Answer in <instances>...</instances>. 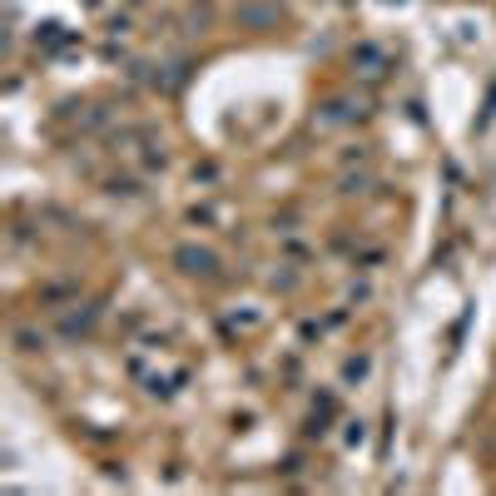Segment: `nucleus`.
<instances>
[{"label":"nucleus","mask_w":496,"mask_h":496,"mask_svg":"<svg viewBox=\"0 0 496 496\" xmlns=\"http://www.w3.org/2000/svg\"><path fill=\"white\" fill-rule=\"evenodd\" d=\"M179 263H184V273H218V258L208 253V248H179Z\"/></svg>","instance_id":"1"},{"label":"nucleus","mask_w":496,"mask_h":496,"mask_svg":"<svg viewBox=\"0 0 496 496\" xmlns=\"http://www.w3.org/2000/svg\"><path fill=\"white\" fill-rule=\"evenodd\" d=\"M368 368H373L368 358H353V363H348V383H363V378H368Z\"/></svg>","instance_id":"2"}]
</instances>
